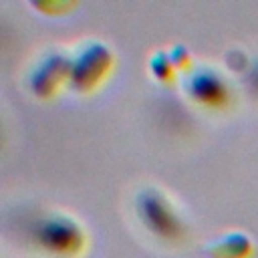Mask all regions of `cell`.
<instances>
[{
    "label": "cell",
    "mask_w": 258,
    "mask_h": 258,
    "mask_svg": "<svg viewBox=\"0 0 258 258\" xmlns=\"http://www.w3.org/2000/svg\"><path fill=\"white\" fill-rule=\"evenodd\" d=\"M34 244L58 258H73L85 246L83 228L64 214H48L32 226Z\"/></svg>",
    "instance_id": "6da1fadb"
},
{
    "label": "cell",
    "mask_w": 258,
    "mask_h": 258,
    "mask_svg": "<svg viewBox=\"0 0 258 258\" xmlns=\"http://www.w3.org/2000/svg\"><path fill=\"white\" fill-rule=\"evenodd\" d=\"M137 214L147 230H151L155 236L175 242L183 236V224L175 212V208L169 204V200L157 191V189H143L137 196L135 202Z\"/></svg>",
    "instance_id": "7a4b0ae2"
},
{
    "label": "cell",
    "mask_w": 258,
    "mask_h": 258,
    "mask_svg": "<svg viewBox=\"0 0 258 258\" xmlns=\"http://www.w3.org/2000/svg\"><path fill=\"white\" fill-rule=\"evenodd\" d=\"M111 50L103 44V42H87L83 44L73 62H71V83L75 89L79 91H89L93 89L107 73H109V67H111Z\"/></svg>",
    "instance_id": "3957f363"
},
{
    "label": "cell",
    "mask_w": 258,
    "mask_h": 258,
    "mask_svg": "<svg viewBox=\"0 0 258 258\" xmlns=\"http://www.w3.org/2000/svg\"><path fill=\"white\" fill-rule=\"evenodd\" d=\"M183 89L191 99L208 107H222L230 99V87L226 79L216 69L202 64L194 67L187 73V77L183 79Z\"/></svg>",
    "instance_id": "277c9868"
},
{
    "label": "cell",
    "mask_w": 258,
    "mask_h": 258,
    "mask_svg": "<svg viewBox=\"0 0 258 258\" xmlns=\"http://www.w3.org/2000/svg\"><path fill=\"white\" fill-rule=\"evenodd\" d=\"M71 62L62 52H48L44 54L30 71V89L38 97H50L62 81L71 79Z\"/></svg>",
    "instance_id": "5b68a950"
},
{
    "label": "cell",
    "mask_w": 258,
    "mask_h": 258,
    "mask_svg": "<svg viewBox=\"0 0 258 258\" xmlns=\"http://www.w3.org/2000/svg\"><path fill=\"white\" fill-rule=\"evenodd\" d=\"M208 252L214 258H246L252 252V242L248 236L234 232V234H228L226 238L210 244Z\"/></svg>",
    "instance_id": "8992f818"
},
{
    "label": "cell",
    "mask_w": 258,
    "mask_h": 258,
    "mask_svg": "<svg viewBox=\"0 0 258 258\" xmlns=\"http://www.w3.org/2000/svg\"><path fill=\"white\" fill-rule=\"evenodd\" d=\"M151 71L159 77V79H171V75H173V60L165 54V52H155L153 56H151Z\"/></svg>",
    "instance_id": "52a82bcc"
},
{
    "label": "cell",
    "mask_w": 258,
    "mask_h": 258,
    "mask_svg": "<svg viewBox=\"0 0 258 258\" xmlns=\"http://www.w3.org/2000/svg\"><path fill=\"white\" fill-rule=\"evenodd\" d=\"M248 85L252 87V91L258 95V62L252 64L250 73H248Z\"/></svg>",
    "instance_id": "ba28073f"
},
{
    "label": "cell",
    "mask_w": 258,
    "mask_h": 258,
    "mask_svg": "<svg viewBox=\"0 0 258 258\" xmlns=\"http://www.w3.org/2000/svg\"><path fill=\"white\" fill-rule=\"evenodd\" d=\"M173 62H177V64H185L187 62V54H185V50L181 46H175V50H173Z\"/></svg>",
    "instance_id": "9c48e42d"
}]
</instances>
